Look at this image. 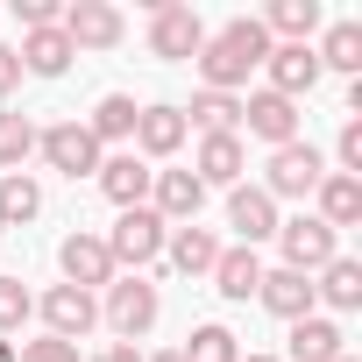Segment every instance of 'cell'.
<instances>
[{
    "mask_svg": "<svg viewBox=\"0 0 362 362\" xmlns=\"http://www.w3.org/2000/svg\"><path fill=\"white\" fill-rule=\"evenodd\" d=\"M263 57H270V36H263L256 15H242V22H228L221 36L199 43V78H206V93H235V86H249V71H256Z\"/></svg>",
    "mask_w": 362,
    "mask_h": 362,
    "instance_id": "obj_1",
    "label": "cell"
},
{
    "mask_svg": "<svg viewBox=\"0 0 362 362\" xmlns=\"http://www.w3.org/2000/svg\"><path fill=\"white\" fill-rule=\"evenodd\" d=\"M277 249H284V270L320 277V270L341 256V235H334L320 214H298V221H277Z\"/></svg>",
    "mask_w": 362,
    "mask_h": 362,
    "instance_id": "obj_2",
    "label": "cell"
},
{
    "mask_svg": "<svg viewBox=\"0 0 362 362\" xmlns=\"http://www.w3.org/2000/svg\"><path fill=\"white\" fill-rule=\"evenodd\" d=\"M163 235H170V228H163V221H156L149 206H128V214L114 221V235H100V242H107V256H114V270L128 263V270L142 277V270H149V263L163 256Z\"/></svg>",
    "mask_w": 362,
    "mask_h": 362,
    "instance_id": "obj_3",
    "label": "cell"
},
{
    "mask_svg": "<svg viewBox=\"0 0 362 362\" xmlns=\"http://www.w3.org/2000/svg\"><path fill=\"white\" fill-rule=\"evenodd\" d=\"M320 177H327V156H320L313 142H284V149H270L263 192H270V199H305V192H320Z\"/></svg>",
    "mask_w": 362,
    "mask_h": 362,
    "instance_id": "obj_4",
    "label": "cell"
},
{
    "mask_svg": "<svg viewBox=\"0 0 362 362\" xmlns=\"http://www.w3.org/2000/svg\"><path fill=\"white\" fill-rule=\"evenodd\" d=\"M199 43H206V22L185 8V0H156V8H149V50L156 57H199Z\"/></svg>",
    "mask_w": 362,
    "mask_h": 362,
    "instance_id": "obj_5",
    "label": "cell"
},
{
    "mask_svg": "<svg viewBox=\"0 0 362 362\" xmlns=\"http://www.w3.org/2000/svg\"><path fill=\"white\" fill-rule=\"evenodd\" d=\"M156 313H163V298H156V284H149V277H114V284H107V327H114L121 341L149 334V327H156Z\"/></svg>",
    "mask_w": 362,
    "mask_h": 362,
    "instance_id": "obj_6",
    "label": "cell"
},
{
    "mask_svg": "<svg viewBox=\"0 0 362 362\" xmlns=\"http://www.w3.org/2000/svg\"><path fill=\"white\" fill-rule=\"evenodd\" d=\"M36 149H43V163L64 170V177H93V170H100V142H93L86 121H57V128H43Z\"/></svg>",
    "mask_w": 362,
    "mask_h": 362,
    "instance_id": "obj_7",
    "label": "cell"
},
{
    "mask_svg": "<svg viewBox=\"0 0 362 362\" xmlns=\"http://www.w3.org/2000/svg\"><path fill=\"white\" fill-rule=\"evenodd\" d=\"M199 206H206V185H199L192 170H156V177H149V214H156L163 228H192Z\"/></svg>",
    "mask_w": 362,
    "mask_h": 362,
    "instance_id": "obj_8",
    "label": "cell"
},
{
    "mask_svg": "<svg viewBox=\"0 0 362 362\" xmlns=\"http://www.w3.org/2000/svg\"><path fill=\"white\" fill-rule=\"evenodd\" d=\"M57 29H64L71 50H114L121 43V8H107V0H71Z\"/></svg>",
    "mask_w": 362,
    "mask_h": 362,
    "instance_id": "obj_9",
    "label": "cell"
},
{
    "mask_svg": "<svg viewBox=\"0 0 362 362\" xmlns=\"http://www.w3.org/2000/svg\"><path fill=\"white\" fill-rule=\"evenodd\" d=\"M263 71H270V86H263V93H277V100H298V93H313V86H320V57H313V43H270Z\"/></svg>",
    "mask_w": 362,
    "mask_h": 362,
    "instance_id": "obj_10",
    "label": "cell"
},
{
    "mask_svg": "<svg viewBox=\"0 0 362 362\" xmlns=\"http://www.w3.org/2000/svg\"><path fill=\"white\" fill-rule=\"evenodd\" d=\"M43 320H50L57 341L78 348V341L100 327V305H93V291H78V284H50V291H43Z\"/></svg>",
    "mask_w": 362,
    "mask_h": 362,
    "instance_id": "obj_11",
    "label": "cell"
},
{
    "mask_svg": "<svg viewBox=\"0 0 362 362\" xmlns=\"http://www.w3.org/2000/svg\"><path fill=\"white\" fill-rule=\"evenodd\" d=\"M93 177H100V192L128 214V206H149V177H156V170H149L135 149H121V156H100V170H93Z\"/></svg>",
    "mask_w": 362,
    "mask_h": 362,
    "instance_id": "obj_12",
    "label": "cell"
},
{
    "mask_svg": "<svg viewBox=\"0 0 362 362\" xmlns=\"http://www.w3.org/2000/svg\"><path fill=\"white\" fill-rule=\"evenodd\" d=\"M242 121H249V135H256V142H270V149L298 142V100H277V93H249V100H242Z\"/></svg>",
    "mask_w": 362,
    "mask_h": 362,
    "instance_id": "obj_13",
    "label": "cell"
},
{
    "mask_svg": "<svg viewBox=\"0 0 362 362\" xmlns=\"http://www.w3.org/2000/svg\"><path fill=\"white\" fill-rule=\"evenodd\" d=\"M228 228L242 235V249L270 242V235H277V199H270L263 185H235V192H228Z\"/></svg>",
    "mask_w": 362,
    "mask_h": 362,
    "instance_id": "obj_14",
    "label": "cell"
},
{
    "mask_svg": "<svg viewBox=\"0 0 362 362\" xmlns=\"http://www.w3.org/2000/svg\"><path fill=\"white\" fill-rule=\"evenodd\" d=\"M57 263H64V284H78V291H93V284H114V256H107V242L100 235H64V249H57Z\"/></svg>",
    "mask_w": 362,
    "mask_h": 362,
    "instance_id": "obj_15",
    "label": "cell"
},
{
    "mask_svg": "<svg viewBox=\"0 0 362 362\" xmlns=\"http://www.w3.org/2000/svg\"><path fill=\"white\" fill-rule=\"evenodd\" d=\"M256 298H263V313H277V320H305V313L320 305V298H313V277H298V270H263Z\"/></svg>",
    "mask_w": 362,
    "mask_h": 362,
    "instance_id": "obj_16",
    "label": "cell"
},
{
    "mask_svg": "<svg viewBox=\"0 0 362 362\" xmlns=\"http://www.w3.org/2000/svg\"><path fill=\"white\" fill-rule=\"evenodd\" d=\"M135 149L142 156H177L185 149V107H142L135 114Z\"/></svg>",
    "mask_w": 362,
    "mask_h": 362,
    "instance_id": "obj_17",
    "label": "cell"
},
{
    "mask_svg": "<svg viewBox=\"0 0 362 362\" xmlns=\"http://www.w3.org/2000/svg\"><path fill=\"white\" fill-rule=\"evenodd\" d=\"M242 170H249L242 135H206V142H199V170H192L199 185H228V192H235V185H242Z\"/></svg>",
    "mask_w": 362,
    "mask_h": 362,
    "instance_id": "obj_18",
    "label": "cell"
},
{
    "mask_svg": "<svg viewBox=\"0 0 362 362\" xmlns=\"http://www.w3.org/2000/svg\"><path fill=\"white\" fill-rule=\"evenodd\" d=\"M15 57H22V71H36V78H64V71H71V57H78V50H71V43H64V29H29V36H22V50H15Z\"/></svg>",
    "mask_w": 362,
    "mask_h": 362,
    "instance_id": "obj_19",
    "label": "cell"
},
{
    "mask_svg": "<svg viewBox=\"0 0 362 362\" xmlns=\"http://www.w3.org/2000/svg\"><path fill=\"white\" fill-rule=\"evenodd\" d=\"M313 199H320V221L341 235V228H355V221H362V177H341V170H327Z\"/></svg>",
    "mask_w": 362,
    "mask_h": 362,
    "instance_id": "obj_20",
    "label": "cell"
},
{
    "mask_svg": "<svg viewBox=\"0 0 362 362\" xmlns=\"http://www.w3.org/2000/svg\"><path fill=\"white\" fill-rule=\"evenodd\" d=\"M163 249H170V263L185 270V277H214V263H221V242H214L199 221H192V228H170Z\"/></svg>",
    "mask_w": 362,
    "mask_h": 362,
    "instance_id": "obj_21",
    "label": "cell"
},
{
    "mask_svg": "<svg viewBox=\"0 0 362 362\" xmlns=\"http://www.w3.org/2000/svg\"><path fill=\"white\" fill-rule=\"evenodd\" d=\"M256 284H263V263H256V249H242V242H235V249H221V263H214V291L242 305V298H256Z\"/></svg>",
    "mask_w": 362,
    "mask_h": 362,
    "instance_id": "obj_22",
    "label": "cell"
},
{
    "mask_svg": "<svg viewBox=\"0 0 362 362\" xmlns=\"http://www.w3.org/2000/svg\"><path fill=\"white\" fill-rule=\"evenodd\" d=\"M334 355H348V348H341V327H334V320H320V313L291 320V362H334Z\"/></svg>",
    "mask_w": 362,
    "mask_h": 362,
    "instance_id": "obj_23",
    "label": "cell"
},
{
    "mask_svg": "<svg viewBox=\"0 0 362 362\" xmlns=\"http://www.w3.org/2000/svg\"><path fill=\"white\" fill-rule=\"evenodd\" d=\"M313 298H327L334 313H355V305H362V263H355V256H334V263L320 270Z\"/></svg>",
    "mask_w": 362,
    "mask_h": 362,
    "instance_id": "obj_24",
    "label": "cell"
},
{
    "mask_svg": "<svg viewBox=\"0 0 362 362\" xmlns=\"http://www.w3.org/2000/svg\"><path fill=\"white\" fill-rule=\"evenodd\" d=\"M36 214H43V185L29 170H8V177H0V228H22Z\"/></svg>",
    "mask_w": 362,
    "mask_h": 362,
    "instance_id": "obj_25",
    "label": "cell"
},
{
    "mask_svg": "<svg viewBox=\"0 0 362 362\" xmlns=\"http://www.w3.org/2000/svg\"><path fill=\"white\" fill-rule=\"evenodd\" d=\"M320 29V0H270L263 15V36H284V43H305Z\"/></svg>",
    "mask_w": 362,
    "mask_h": 362,
    "instance_id": "obj_26",
    "label": "cell"
},
{
    "mask_svg": "<svg viewBox=\"0 0 362 362\" xmlns=\"http://www.w3.org/2000/svg\"><path fill=\"white\" fill-rule=\"evenodd\" d=\"M313 57H320V71H348V78H355V71H362V22H334Z\"/></svg>",
    "mask_w": 362,
    "mask_h": 362,
    "instance_id": "obj_27",
    "label": "cell"
},
{
    "mask_svg": "<svg viewBox=\"0 0 362 362\" xmlns=\"http://www.w3.org/2000/svg\"><path fill=\"white\" fill-rule=\"evenodd\" d=\"M199 121V135H235L242 128V100L235 93H199L192 100V114H185V128Z\"/></svg>",
    "mask_w": 362,
    "mask_h": 362,
    "instance_id": "obj_28",
    "label": "cell"
},
{
    "mask_svg": "<svg viewBox=\"0 0 362 362\" xmlns=\"http://www.w3.org/2000/svg\"><path fill=\"white\" fill-rule=\"evenodd\" d=\"M135 114H142V107H135L128 93H107L86 128H93V142H128V135H135Z\"/></svg>",
    "mask_w": 362,
    "mask_h": 362,
    "instance_id": "obj_29",
    "label": "cell"
},
{
    "mask_svg": "<svg viewBox=\"0 0 362 362\" xmlns=\"http://www.w3.org/2000/svg\"><path fill=\"white\" fill-rule=\"evenodd\" d=\"M177 355H185V362H242V348H235V334H228V327H192Z\"/></svg>",
    "mask_w": 362,
    "mask_h": 362,
    "instance_id": "obj_30",
    "label": "cell"
},
{
    "mask_svg": "<svg viewBox=\"0 0 362 362\" xmlns=\"http://www.w3.org/2000/svg\"><path fill=\"white\" fill-rule=\"evenodd\" d=\"M36 149V121L29 114H0V170H22Z\"/></svg>",
    "mask_w": 362,
    "mask_h": 362,
    "instance_id": "obj_31",
    "label": "cell"
},
{
    "mask_svg": "<svg viewBox=\"0 0 362 362\" xmlns=\"http://www.w3.org/2000/svg\"><path fill=\"white\" fill-rule=\"evenodd\" d=\"M36 313V298L22 291V277H0V341L8 334H22V320Z\"/></svg>",
    "mask_w": 362,
    "mask_h": 362,
    "instance_id": "obj_32",
    "label": "cell"
},
{
    "mask_svg": "<svg viewBox=\"0 0 362 362\" xmlns=\"http://www.w3.org/2000/svg\"><path fill=\"white\" fill-rule=\"evenodd\" d=\"M334 156H341V177H362V114H348V121H341Z\"/></svg>",
    "mask_w": 362,
    "mask_h": 362,
    "instance_id": "obj_33",
    "label": "cell"
},
{
    "mask_svg": "<svg viewBox=\"0 0 362 362\" xmlns=\"http://www.w3.org/2000/svg\"><path fill=\"white\" fill-rule=\"evenodd\" d=\"M15 362H78V348H71V341H57V334H43V341L15 348Z\"/></svg>",
    "mask_w": 362,
    "mask_h": 362,
    "instance_id": "obj_34",
    "label": "cell"
},
{
    "mask_svg": "<svg viewBox=\"0 0 362 362\" xmlns=\"http://www.w3.org/2000/svg\"><path fill=\"white\" fill-rule=\"evenodd\" d=\"M15 22H22V29H57L64 8H57V0H15Z\"/></svg>",
    "mask_w": 362,
    "mask_h": 362,
    "instance_id": "obj_35",
    "label": "cell"
},
{
    "mask_svg": "<svg viewBox=\"0 0 362 362\" xmlns=\"http://www.w3.org/2000/svg\"><path fill=\"white\" fill-rule=\"evenodd\" d=\"M15 86H22V57H15V50H8V43H0V100H8V93H15Z\"/></svg>",
    "mask_w": 362,
    "mask_h": 362,
    "instance_id": "obj_36",
    "label": "cell"
},
{
    "mask_svg": "<svg viewBox=\"0 0 362 362\" xmlns=\"http://www.w3.org/2000/svg\"><path fill=\"white\" fill-rule=\"evenodd\" d=\"M93 362H142V355H135V341H114V348H100Z\"/></svg>",
    "mask_w": 362,
    "mask_h": 362,
    "instance_id": "obj_37",
    "label": "cell"
},
{
    "mask_svg": "<svg viewBox=\"0 0 362 362\" xmlns=\"http://www.w3.org/2000/svg\"><path fill=\"white\" fill-rule=\"evenodd\" d=\"M0 362H15V341H0Z\"/></svg>",
    "mask_w": 362,
    "mask_h": 362,
    "instance_id": "obj_38",
    "label": "cell"
},
{
    "mask_svg": "<svg viewBox=\"0 0 362 362\" xmlns=\"http://www.w3.org/2000/svg\"><path fill=\"white\" fill-rule=\"evenodd\" d=\"M149 362H185V355H177V348H170V355H149Z\"/></svg>",
    "mask_w": 362,
    "mask_h": 362,
    "instance_id": "obj_39",
    "label": "cell"
},
{
    "mask_svg": "<svg viewBox=\"0 0 362 362\" xmlns=\"http://www.w3.org/2000/svg\"><path fill=\"white\" fill-rule=\"evenodd\" d=\"M242 362H277V355H242Z\"/></svg>",
    "mask_w": 362,
    "mask_h": 362,
    "instance_id": "obj_40",
    "label": "cell"
},
{
    "mask_svg": "<svg viewBox=\"0 0 362 362\" xmlns=\"http://www.w3.org/2000/svg\"><path fill=\"white\" fill-rule=\"evenodd\" d=\"M334 362H355V355H334Z\"/></svg>",
    "mask_w": 362,
    "mask_h": 362,
    "instance_id": "obj_41",
    "label": "cell"
}]
</instances>
